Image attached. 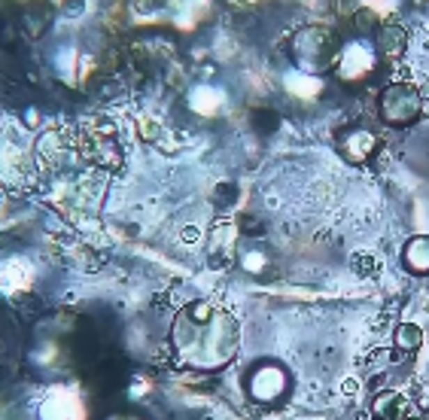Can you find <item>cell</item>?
<instances>
[{
    "mask_svg": "<svg viewBox=\"0 0 429 420\" xmlns=\"http://www.w3.org/2000/svg\"><path fill=\"white\" fill-rule=\"evenodd\" d=\"M353 271H359V274H375L377 259L368 256V253H359V256H353Z\"/></svg>",
    "mask_w": 429,
    "mask_h": 420,
    "instance_id": "9c48e42d",
    "label": "cell"
},
{
    "mask_svg": "<svg viewBox=\"0 0 429 420\" xmlns=\"http://www.w3.org/2000/svg\"><path fill=\"white\" fill-rule=\"evenodd\" d=\"M256 378H262V387H250L253 399L268 402V387H274L280 396H283V390H286V372H283V368H277V366H259Z\"/></svg>",
    "mask_w": 429,
    "mask_h": 420,
    "instance_id": "8992f818",
    "label": "cell"
},
{
    "mask_svg": "<svg viewBox=\"0 0 429 420\" xmlns=\"http://www.w3.org/2000/svg\"><path fill=\"white\" fill-rule=\"evenodd\" d=\"M423 110V95L414 82H390L377 98V113L390 125H411Z\"/></svg>",
    "mask_w": 429,
    "mask_h": 420,
    "instance_id": "7a4b0ae2",
    "label": "cell"
},
{
    "mask_svg": "<svg viewBox=\"0 0 429 420\" xmlns=\"http://www.w3.org/2000/svg\"><path fill=\"white\" fill-rule=\"evenodd\" d=\"M393 344H396V353H417L420 344H423V332L414 323H402L393 332Z\"/></svg>",
    "mask_w": 429,
    "mask_h": 420,
    "instance_id": "52a82bcc",
    "label": "cell"
},
{
    "mask_svg": "<svg viewBox=\"0 0 429 420\" xmlns=\"http://www.w3.org/2000/svg\"><path fill=\"white\" fill-rule=\"evenodd\" d=\"M174 353L186 366L213 372L222 368L237 350V320L210 302H192L174 320L171 332Z\"/></svg>",
    "mask_w": 429,
    "mask_h": 420,
    "instance_id": "6da1fadb",
    "label": "cell"
},
{
    "mask_svg": "<svg viewBox=\"0 0 429 420\" xmlns=\"http://www.w3.org/2000/svg\"><path fill=\"white\" fill-rule=\"evenodd\" d=\"M338 59V37L326 28H308L295 40V61L308 70H326Z\"/></svg>",
    "mask_w": 429,
    "mask_h": 420,
    "instance_id": "3957f363",
    "label": "cell"
},
{
    "mask_svg": "<svg viewBox=\"0 0 429 420\" xmlns=\"http://www.w3.org/2000/svg\"><path fill=\"white\" fill-rule=\"evenodd\" d=\"M408 49V34L399 28V24H384L377 28V55L387 61H399Z\"/></svg>",
    "mask_w": 429,
    "mask_h": 420,
    "instance_id": "277c9868",
    "label": "cell"
},
{
    "mask_svg": "<svg viewBox=\"0 0 429 420\" xmlns=\"http://www.w3.org/2000/svg\"><path fill=\"white\" fill-rule=\"evenodd\" d=\"M402 411H405V402H402V396H396V393H381L375 399V414H381L384 420H399Z\"/></svg>",
    "mask_w": 429,
    "mask_h": 420,
    "instance_id": "ba28073f",
    "label": "cell"
},
{
    "mask_svg": "<svg viewBox=\"0 0 429 420\" xmlns=\"http://www.w3.org/2000/svg\"><path fill=\"white\" fill-rule=\"evenodd\" d=\"M402 265L414 274H429V238L426 235H417L411 238L402 250Z\"/></svg>",
    "mask_w": 429,
    "mask_h": 420,
    "instance_id": "5b68a950",
    "label": "cell"
}]
</instances>
